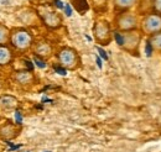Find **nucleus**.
<instances>
[{"mask_svg":"<svg viewBox=\"0 0 161 152\" xmlns=\"http://www.w3.org/2000/svg\"><path fill=\"white\" fill-rule=\"evenodd\" d=\"M141 38H142V32L140 30L114 32V40L117 41L118 46L130 55H138L139 53Z\"/></svg>","mask_w":161,"mask_h":152,"instance_id":"f257e3e1","label":"nucleus"},{"mask_svg":"<svg viewBox=\"0 0 161 152\" xmlns=\"http://www.w3.org/2000/svg\"><path fill=\"white\" fill-rule=\"evenodd\" d=\"M37 15L40 16L42 22L48 29H58L62 25V16L61 14L52 6V4H45V5H37L36 6Z\"/></svg>","mask_w":161,"mask_h":152,"instance_id":"f03ea898","label":"nucleus"},{"mask_svg":"<svg viewBox=\"0 0 161 152\" xmlns=\"http://www.w3.org/2000/svg\"><path fill=\"white\" fill-rule=\"evenodd\" d=\"M57 59H58L60 66L62 68H64L66 71L67 69L76 71L80 66V55L77 53L76 50H73L71 47H62L57 53Z\"/></svg>","mask_w":161,"mask_h":152,"instance_id":"7ed1b4c3","label":"nucleus"},{"mask_svg":"<svg viewBox=\"0 0 161 152\" xmlns=\"http://www.w3.org/2000/svg\"><path fill=\"white\" fill-rule=\"evenodd\" d=\"M140 31L142 35L153 36L161 32V15L156 13H147L140 22Z\"/></svg>","mask_w":161,"mask_h":152,"instance_id":"20e7f679","label":"nucleus"},{"mask_svg":"<svg viewBox=\"0 0 161 152\" xmlns=\"http://www.w3.org/2000/svg\"><path fill=\"white\" fill-rule=\"evenodd\" d=\"M10 42H11V45L16 50H19V51H26V50H29L32 46L34 37L25 29H15L11 32V35H10Z\"/></svg>","mask_w":161,"mask_h":152,"instance_id":"39448f33","label":"nucleus"},{"mask_svg":"<svg viewBox=\"0 0 161 152\" xmlns=\"http://www.w3.org/2000/svg\"><path fill=\"white\" fill-rule=\"evenodd\" d=\"M93 35L94 38L98 43H101L103 46H107L112 42V40L114 37L110 24L107 20H99L94 24L93 26Z\"/></svg>","mask_w":161,"mask_h":152,"instance_id":"423d86ee","label":"nucleus"},{"mask_svg":"<svg viewBox=\"0 0 161 152\" xmlns=\"http://www.w3.org/2000/svg\"><path fill=\"white\" fill-rule=\"evenodd\" d=\"M115 26L120 32L139 30V21L135 14L130 11H123L119 13L115 18Z\"/></svg>","mask_w":161,"mask_h":152,"instance_id":"0eeeda50","label":"nucleus"},{"mask_svg":"<svg viewBox=\"0 0 161 152\" xmlns=\"http://www.w3.org/2000/svg\"><path fill=\"white\" fill-rule=\"evenodd\" d=\"M19 133H20L19 124H13V122L8 121L6 124H4L0 128V138H3L5 141H10V140L15 138Z\"/></svg>","mask_w":161,"mask_h":152,"instance_id":"6e6552de","label":"nucleus"},{"mask_svg":"<svg viewBox=\"0 0 161 152\" xmlns=\"http://www.w3.org/2000/svg\"><path fill=\"white\" fill-rule=\"evenodd\" d=\"M35 55L37 58H42V59L51 57L52 56V46L48 42H45V41L39 42L35 46Z\"/></svg>","mask_w":161,"mask_h":152,"instance_id":"1a4fd4ad","label":"nucleus"},{"mask_svg":"<svg viewBox=\"0 0 161 152\" xmlns=\"http://www.w3.org/2000/svg\"><path fill=\"white\" fill-rule=\"evenodd\" d=\"M15 80H16L18 83L22 84V85H27V84H31V83L34 82V74H32L30 71L22 69V71L16 72V74H15Z\"/></svg>","mask_w":161,"mask_h":152,"instance_id":"9d476101","label":"nucleus"},{"mask_svg":"<svg viewBox=\"0 0 161 152\" xmlns=\"http://www.w3.org/2000/svg\"><path fill=\"white\" fill-rule=\"evenodd\" d=\"M136 3H138V0H114V8L119 13L129 11Z\"/></svg>","mask_w":161,"mask_h":152,"instance_id":"9b49d317","label":"nucleus"},{"mask_svg":"<svg viewBox=\"0 0 161 152\" xmlns=\"http://www.w3.org/2000/svg\"><path fill=\"white\" fill-rule=\"evenodd\" d=\"M13 59V53L10 48L5 45H0V66L10 63Z\"/></svg>","mask_w":161,"mask_h":152,"instance_id":"f8f14e48","label":"nucleus"},{"mask_svg":"<svg viewBox=\"0 0 161 152\" xmlns=\"http://www.w3.org/2000/svg\"><path fill=\"white\" fill-rule=\"evenodd\" d=\"M69 3L73 6V9L77 13H80V15L86 14L89 10V4L87 0H69Z\"/></svg>","mask_w":161,"mask_h":152,"instance_id":"ddd939ff","label":"nucleus"},{"mask_svg":"<svg viewBox=\"0 0 161 152\" xmlns=\"http://www.w3.org/2000/svg\"><path fill=\"white\" fill-rule=\"evenodd\" d=\"M18 105V100L14 96L10 95H4L0 98V106L4 109H13Z\"/></svg>","mask_w":161,"mask_h":152,"instance_id":"4468645a","label":"nucleus"},{"mask_svg":"<svg viewBox=\"0 0 161 152\" xmlns=\"http://www.w3.org/2000/svg\"><path fill=\"white\" fill-rule=\"evenodd\" d=\"M147 43L153 48V51H156V52L161 53V32L150 36L147 40Z\"/></svg>","mask_w":161,"mask_h":152,"instance_id":"2eb2a0df","label":"nucleus"},{"mask_svg":"<svg viewBox=\"0 0 161 152\" xmlns=\"http://www.w3.org/2000/svg\"><path fill=\"white\" fill-rule=\"evenodd\" d=\"M91 3L97 13H104L108 9V0H91Z\"/></svg>","mask_w":161,"mask_h":152,"instance_id":"dca6fc26","label":"nucleus"},{"mask_svg":"<svg viewBox=\"0 0 161 152\" xmlns=\"http://www.w3.org/2000/svg\"><path fill=\"white\" fill-rule=\"evenodd\" d=\"M10 30L5 25L0 24V45H5L8 41H10Z\"/></svg>","mask_w":161,"mask_h":152,"instance_id":"f3484780","label":"nucleus"},{"mask_svg":"<svg viewBox=\"0 0 161 152\" xmlns=\"http://www.w3.org/2000/svg\"><path fill=\"white\" fill-rule=\"evenodd\" d=\"M151 10L161 15V0H151Z\"/></svg>","mask_w":161,"mask_h":152,"instance_id":"a211bd4d","label":"nucleus"},{"mask_svg":"<svg viewBox=\"0 0 161 152\" xmlns=\"http://www.w3.org/2000/svg\"><path fill=\"white\" fill-rule=\"evenodd\" d=\"M15 117H16V124L21 125V121H22V119H21L20 111H16V113H15Z\"/></svg>","mask_w":161,"mask_h":152,"instance_id":"6ab92c4d","label":"nucleus"},{"mask_svg":"<svg viewBox=\"0 0 161 152\" xmlns=\"http://www.w3.org/2000/svg\"><path fill=\"white\" fill-rule=\"evenodd\" d=\"M64 13H66V15H67V16H71L72 11H71V8H69V5H66V6H64Z\"/></svg>","mask_w":161,"mask_h":152,"instance_id":"aec40b11","label":"nucleus"},{"mask_svg":"<svg viewBox=\"0 0 161 152\" xmlns=\"http://www.w3.org/2000/svg\"><path fill=\"white\" fill-rule=\"evenodd\" d=\"M35 62H37V66L39 67H45L46 64H45V62L43 61H41V59H39L37 57H35Z\"/></svg>","mask_w":161,"mask_h":152,"instance_id":"412c9836","label":"nucleus"},{"mask_svg":"<svg viewBox=\"0 0 161 152\" xmlns=\"http://www.w3.org/2000/svg\"><path fill=\"white\" fill-rule=\"evenodd\" d=\"M99 52H101L102 57H103V58H107V55H105V52H104V51H102L101 48H99Z\"/></svg>","mask_w":161,"mask_h":152,"instance_id":"4be33fe9","label":"nucleus"}]
</instances>
